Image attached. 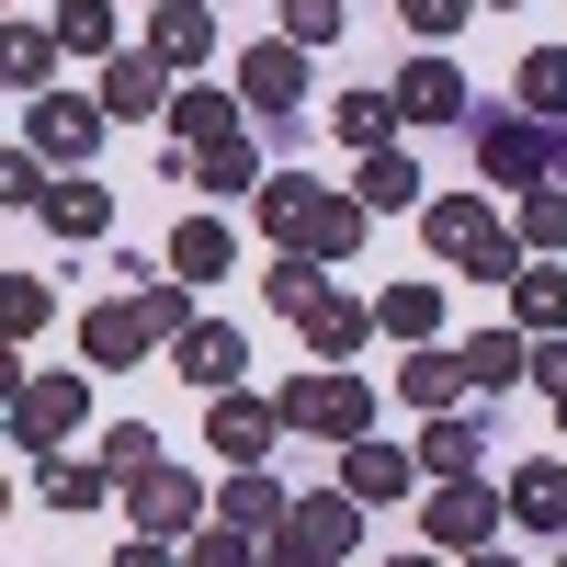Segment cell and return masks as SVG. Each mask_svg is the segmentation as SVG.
<instances>
[{
    "label": "cell",
    "instance_id": "277c9868",
    "mask_svg": "<svg viewBox=\"0 0 567 567\" xmlns=\"http://www.w3.org/2000/svg\"><path fill=\"white\" fill-rule=\"evenodd\" d=\"M556 136H567V125H545V114H523V103L465 114V148H477V171L499 182V194H534V182L556 171Z\"/></svg>",
    "mask_w": 567,
    "mask_h": 567
},
{
    "label": "cell",
    "instance_id": "f1b7e54d",
    "mask_svg": "<svg viewBox=\"0 0 567 567\" xmlns=\"http://www.w3.org/2000/svg\"><path fill=\"white\" fill-rule=\"evenodd\" d=\"M398 398H409V409H454V398H465V352H443V341H420V352L398 363Z\"/></svg>",
    "mask_w": 567,
    "mask_h": 567
},
{
    "label": "cell",
    "instance_id": "9a60e30c",
    "mask_svg": "<svg viewBox=\"0 0 567 567\" xmlns=\"http://www.w3.org/2000/svg\"><path fill=\"white\" fill-rule=\"evenodd\" d=\"M171 374H182V386H239V374H250V341H239V329H227V318H194V329H182V341H171Z\"/></svg>",
    "mask_w": 567,
    "mask_h": 567
},
{
    "label": "cell",
    "instance_id": "1f68e13d",
    "mask_svg": "<svg viewBox=\"0 0 567 567\" xmlns=\"http://www.w3.org/2000/svg\"><path fill=\"white\" fill-rule=\"evenodd\" d=\"M329 125H341V148H398V91H341Z\"/></svg>",
    "mask_w": 567,
    "mask_h": 567
},
{
    "label": "cell",
    "instance_id": "681fc988",
    "mask_svg": "<svg viewBox=\"0 0 567 567\" xmlns=\"http://www.w3.org/2000/svg\"><path fill=\"white\" fill-rule=\"evenodd\" d=\"M556 420H567V398H556Z\"/></svg>",
    "mask_w": 567,
    "mask_h": 567
},
{
    "label": "cell",
    "instance_id": "83f0119b",
    "mask_svg": "<svg viewBox=\"0 0 567 567\" xmlns=\"http://www.w3.org/2000/svg\"><path fill=\"white\" fill-rule=\"evenodd\" d=\"M284 511H296V499H284V488L261 477V465H227V499H216V523H239V534H284Z\"/></svg>",
    "mask_w": 567,
    "mask_h": 567
},
{
    "label": "cell",
    "instance_id": "b9f144b4",
    "mask_svg": "<svg viewBox=\"0 0 567 567\" xmlns=\"http://www.w3.org/2000/svg\"><path fill=\"white\" fill-rule=\"evenodd\" d=\"M465 12H477V0H398V23H409V34H454Z\"/></svg>",
    "mask_w": 567,
    "mask_h": 567
},
{
    "label": "cell",
    "instance_id": "ab89813d",
    "mask_svg": "<svg viewBox=\"0 0 567 567\" xmlns=\"http://www.w3.org/2000/svg\"><path fill=\"white\" fill-rule=\"evenodd\" d=\"M341 34V0H284V45H329Z\"/></svg>",
    "mask_w": 567,
    "mask_h": 567
},
{
    "label": "cell",
    "instance_id": "d4e9b609",
    "mask_svg": "<svg viewBox=\"0 0 567 567\" xmlns=\"http://www.w3.org/2000/svg\"><path fill=\"white\" fill-rule=\"evenodd\" d=\"M374 329H386L398 352L443 341V284H386V296H374Z\"/></svg>",
    "mask_w": 567,
    "mask_h": 567
},
{
    "label": "cell",
    "instance_id": "4fadbf2b",
    "mask_svg": "<svg viewBox=\"0 0 567 567\" xmlns=\"http://www.w3.org/2000/svg\"><path fill=\"white\" fill-rule=\"evenodd\" d=\"M182 182H194V194H216V205H239V194H261V136L250 125H227V136H205V148H182Z\"/></svg>",
    "mask_w": 567,
    "mask_h": 567
},
{
    "label": "cell",
    "instance_id": "7dc6e473",
    "mask_svg": "<svg viewBox=\"0 0 567 567\" xmlns=\"http://www.w3.org/2000/svg\"><path fill=\"white\" fill-rule=\"evenodd\" d=\"M386 567H443V556H420V545H409V556H386Z\"/></svg>",
    "mask_w": 567,
    "mask_h": 567
},
{
    "label": "cell",
    "instance_id": "ee69618b",
    "mask_svg": "<svg viewBox=\"0 0 567 567\" xmlns=\"http://www.w3.org/2000/svg\"><path fill=\"white\" fill-rule=\"evenodd\" d=\"M534 386H545V398H567V329H556V341H534Z\"/></svg>",
    "mask_w": 567,
    "mask_h": 567
},
{
    "label": "cell",
    "instance_id": "816d5d0a",
    "mask_svg": "<svg viewBox=\"0 0 567 567\" xmlns=\"http://www.w3.org/2000/svg\"><path fill=\"white\" fill-rule=\"evenodd\" d=\"M556 567H567V556H556Z\"/></svg>",
    "mask_w": 567,
    "mask_h": 567
},
{
    "label": "cell",
    "instance_id": "c3c4849f",
    "mask_svg": "<svg viewBox=\"0 0 567 567\" xmlns=\"http://www.w3.org/2000/svg\"><path fill=\"white\" fill-rule=\"evenodd\" d=\"M556 182H567V136H556Z\"/></svg>",
    "mask_w": 567,
    "mask_h": 567
},
{
    "label": "cell",
    "instance_id": "44dd1931",
    "mask_svg": "<svg viewBox=\"0 0 567 567\" xmlns=\"http://www.w3.org/2000/svg\"><path fill=\"white\" fill-rule=\"evenodd\" d=\"M409 477H420V454L374 443V432H363V443H341V488H352L363 511H374V499H409Z\"/></svg>",
    "mask_w": 567,
    "mask_h": 567
},
{
    "label": "cell",
    "instance_id": "60d3db41",
    "mask_svg": "<svg viewBox=\"0 0 567 567\" xmlns=\"http://www.w3.org/2000/svg\"><path fill=\"white\" fill-rule=\"evenodd\" d=\"M0 205H23V216L45 205V159H34V148H12V159H0Z\"/></svg>",
    "mask_w": 567,
    "mask_h": 567
},
{
    "label": "cell",
    "instance_id": "8fae6325",
    "mask_svg": "<svg viewBox=\"0 0 567 567\" xmlns=\"http://www.w3.org/2000/svg\"><path fill=\"white\" fill-rule=\"evenodd\" d=\"M103 103H80V91H34V103H23V148L34 159H58V171H80L91 148H103Z\"/></svg>",
    "mask_w": 567,
    "mask_h": 567
},
{
    "label": "cell",
    "instance_id": "ac0fdd59",
    "mask_svg": "<svg viewBox=\"0 0 567 567\" xmlns=\"http://www.w3.org/2000/svg\"><path fill=\"white\" fill-rule=\"evenodd\" d=\"M398 114H409V125H465V114H477V91H465L454 58H420V69L398 80Z\"/></svg>",
    "mask_w": 567,
    "mask_h": 567
},
{
    "label": "cell",
    "instance_id": "9c48e42d",
    "mask_svg": "<svg viewBox=\"0 0 567 567\" xmlns=\"http://www.w3.org/2000/svg\"><path fill=\"white\" fill-rule=\"evenodd\" d=\"M91 409V374H12V443L23 454H58Z\"/></svg>",
    "mask_w": 567,
    "mask_h": 567
},
{
    "label": "cell",
    "instance_id": "bcb514c9",
    "mask_svg": "<svg viewBox=\"0 0 567 567\" xmlns=\"http://www.w3.org/2000/svg\"><path fill=\"white\" fill-rule=\"evenodd\" d=\"M465 567H523V556H499V545H477V556H465Z\"/></svg>",
    "mask_w": 567,
    "mask_h": 567
},
{
    "label": "cell",
    "instance_id": "3957f363",
    "mask_svg": "<svg viewBox=\"0 0 567 567\" xmlns=\"http://www.w3.org/2000/svg\"><path fill=\"white\" fill-rule=\"evenodd\" d=\"M261 284H272V307L307 329V352H318V363H352V352L374 341V307H352L341 284H329V272L307 261V250H284V261H272Z\"/></svg>",
    "mask_w": 567,
    "mask_h": 567
},
{
    "label": "cell",
    "instance_id": "ba28073f",
    "mask_svg": "<svg viewBox=\"0 0 567 567\" xmlns=\"http://www.w3.org/2000/svg\"><path fill=\"white\" fill-rule=\"evenodd\" d=\"M499 523H511V488H488V477H432V499H420V545H465L477 556Z\"/></svg>",
    "mask_w": 567,
    "mask_h": 567
},
{
    "label": "cell",
    "instance_id": "ffe728a7",
    "mask_svg": "<svg viewBox=\"0 0 567 567\" xmlns=\"http://www.w3.org/2000/svg\"><path fill=\"white\" fill-rule=\"evenodd\" d=\"M511 523H523V534H567V454L511 465Z\"/></svg>",
    "mask_w": 567,
    "mask_h": 567
},
{
    "label": "cell",
    "instance_id": "52a82bcc",
    "mask_svg": "<svg viewBox=\"0 0 567 567\" xmlns=\"http://www.w3.org/2000/svg\"><path fill=\"white\" fill-rule=\"evenodd\" d=\"M352 545H363V499H352V488H318V499H296V511H284L272 567H341Z\"/></svg>",
    "mask_w": 567,
    "mask_h": 567
},
{
    "label": "cell",
    "instance_id": "484cf974",
    "mask_svg": "<svg viewBox=\"0 0 567 567\" xmlns=\"http://www.w3.org/2000/svg\"><path fill=\"white\" fill-rule=\"evenodd\" d=\"M45 227H58V239H103V227H114V194H103V182H80V171H58V182H45Z\"/></svg>",
    "mask_w": 567,
    "mask_h": 567
},
{
    "label": "cell",
    "instance_id": "4dcf8cb0",
    "mask_svg": "<svg viewBox=\"0 0 567 567\" xmlns=\"http://www.w3.org/2000/svg\"><path fill=\"white\" fill-rule=\"evenodd\" d=\"M352 194H363L374 216H398V205H420V159H409V148H363V171H352Z\"/></svg>",
    "mask_w": 567,
    "mask_h": 567
},
{
    "label": "cell",
    "instance_id": "8d00e7d4",
    "mask_svg": "<svg viewBox=\"0 0 567 567\" xmlns=\"http://www.w3.org/2000/svg\"><path fill=\"white\" fill-rule=\"evenodd\" d=\"M58 45L69 58H114V0H58Z\"/></svg>",
    "mask_w": 567,
    "mask_h": 567
},
{
    "label": "cell",
    "instance_id": "d6986e66",
    "mask_svg": "<svg viewBox=\"0 0 567 567\" xmlns=\"http://www.w3.org/2000/svg\"><path fill=\"white\" fill-rule=\"evenodd\" d=\"M465 386H477V398L534 386V329H477V341H465Z\"/></svg>",
    "mask_w": 567,
    "mask_h": 567
},
{
    "label": "cell",
    "instance_id": "7c38bea8",
    "mask_svg": "<svg viewBox=\"0 0 567 567\" xmlns=\"http://www.w3.org/2000/svg\"><path fill=\"white\" fill-rule=\"evenodd\" d=\"M239 103L261 114V125H296L307 114V45H250V58H239Z\"/></svg>",
    "mask_w": 567,
    "mask_h": 567
},
{
    "label": "cell",
    "instance_id": "4316f807",
    "mask_svg": "<svg viewBox=\"0 0 567 567\" xmlns=\"http://www.w3.org/2000/svg\"><path fill=\"white\" fill-rule=\"evenodd\" d=\"M0 80H12L23 103L58 91V23H12V34H0Z\"/></svg>",
    "mask_w": 567,
    "mask_h": 567
},
{
    "label": "cell",
    "instance_id": "5bb4252c",
    "mask_svg": "<svg viewBox=\"0 0 567 567\" xmlns=\"http://www.w3.org/2000/svg\"><path fill=\"white\" fill-rule=\"evenodd\" d=\"M272 432H284V409H272V398H250V386H216V398H205V443H216L227 465H261Z\"/></svg>",
    "mask_w": 567,
    "mask_h": 567
},
{
    "label": "cell",
    "instance_id": "30bf717a",
    "mask_svg": "<svg viewBox=\"0 0 567 567\" xmlns=\"http://www.w3.org/2000/svg\"><path fill=\"white\" fill-rule=\"evenodd\" d=\"M182 103V69L159 58V45H114V58H103V114L114 125H159Z\"/></svg>",
    "mask_w": 567,
    "mask_h": 567
},
{
    "label": "cell",
    "instance_id": "d6a6232c",
    "mask_svg": "<svg viewBox=\"0 0 567 567\" xmlns=\"http://www.w3.org/2000/svg\"><path fill=\"white\" fill-rule=\"evenodd\" d=\"M511 227H523L534 261H556V250H567V182H534V194L511 205Z\"/></svg>",
    "mask_w": 567,
    "mask_h": 567
},
{
    "label": "cell",
    "instance_id": "f546056e",
    "mask_svg": "<svg viewBox=\"0 0 567 567\" xmlns=\"http://www.w3.org/2000/svg\"><path fill=\"white\" fill-rule=\"evenodd\" d=\"M511 329H534V341L567 329V272L556 261H523V284H511Z\"/></svg>",
    "mask_w": 567,
    "mask_h": 567
},
{
    "label": "cell",
    "instance_id": "7bdbcfd3",
    "mask_svg": "<svg viewBox=\"0 0 567 567\" xmlns=\"http://www.w3.org/2000/svg\"><path fill=\"white\" fill-rule=\"evenodd\" d=\"M159 454V432H148V420H125V432H103V465H114V477H125V465H148Z\"/></svg>",
    "mask_w": 567,
    "mask_h": 567
},
{
    "label": "cell",
    "instance_id": "f907efd6",
    "mask_svg": "<svg viewBox=\"0 0 567 567\" xmlns=\"http://www.w3.org/2000/svg\"><path fill=\"white\" fill-rule=\"evenodd\" d=\"M499 12H511V0H499Z\"/></svg>",
    "mask_w": 567,
    "mask_h": 567
},
{
    "label": "cell",
    "instance_id": "2e32d148",
    "mask_svg": "<svg viewBox=\"0 0 567 567\" xmlns=\"http://www.w3.org/2000/svg\"><path fill=\"white\" fill-rule=\"evenodd\" d=\"M80 352H91V374H136V352H159V329L136 318V296H114L80 318Z\"/></svg>",
    "mask_w": 567,
    "mask_h": 567
},
{
    "label": "cell",
    "instance_id": "836d02e7",
    "mask_svg": "<svg viewBox=\"0 0 567 567\" xmlns=\"http://www.w3.org/2000/svg\"><path fill=\"white\" fill-rule=\"evenodd\" d=\"M136 318H148V329H159V352H171V341H182V329H194V284H182V272L159 261L148 284H136Z\"/></svg>",
    "mask_w": 567,
    "mask_h": 567
},
{
    "label": "cell",
    "instance_id": "603a6c76",
    "mask_svg": "<svg viewBox=\"0 0 567 567\" xmlns=\"http://www.w3.org/2000/svg\"><path fill=\"white\" fill-rule=\"evenodd\" d=\"M34 488H45V511H103V499H125L114 465H80V454H34Z\"/></svg>",
    "mask_w": 567,
    "mask_h": 567
},
{
    "label": "cell",
    "instance_id": "7a4b0ae2",
    "mask_svg": "<svg viewBox=\"0 0 567 567\" xmlns=\"http://www.w3.org/2000/svg\"><path fill=\"white\" fill-rule=\"evenodd\" d=\"M420 239H432L454 272H477V284H499V296H511V284H523V227H499V205L488 194H432V205H420Z\"/></svg>",
    "mask_w": 567,
    "mask_h": 567
},
{
    "label": "cell",
    "instance_id": "6da1fadb",
    "mask_svg": "<svg viewBox=\"0 0 567 567\" xmlns=\"http://www.w3.org/2000/svg\"><path fill=\"white\" fill-rule=\"evenodd\" d=\"M250 205H261V227H272V250H307V261H352L363 227H374L363 194H341V182H307V171H272Z\"/></svg>",
    "mask_w": 567,
    "mask_h": 567
},
{
    "label": "cell",
    "instance_id": "f6af8a7d",
    "mask_svg": "<svg viewBox=\"0 0 567 567\" xmlns=\"http://www.w3.org/2000/svg\"><path fill=\"white\" fill-rule=\"evenodd\" d=\"M114 567H194V556H171V534H136V545H114Z\"/></svg>",
    "mask_w": 567,
    "mask_h": 567
},
{
    "label": "cell",
    "instance_id": "5b68a950",
    "mask_svg": "<svg viewBox=\"0 0 567 567\" xmlns=\"http://www.w3.org/2000/svg\"><path fill=\"white\" fill-rule=\"evenodd\" d=\"M272 409H284V432H318V443H363V432H374V386H363V374H341V363L296 374Z\"/></svg>",
    "mask_w": 567,
    "mask_h": 567
},
{
    "label": "cell",
    "instance_id": "7402d4cb",
    "mask_svg": "<svg viewBox=\"0 0 567 567\" xmlns=\"http://www.w3.org/2000/svg\"><path fill=\"white\" fill-rule=\"evenodd\" d=\"M148 45L171 69H205L216 58V12H205V0H148Z\"/></svg>",
    "mask_w": 567,
    "mask_h": 567
},
{
    "label": "cell",
    "instance_id": "e575fe53",
    "mask_svg": "<svg viewBox=\"0 0 567 567\" xmlns=\"http://www.w3.org/2000/svg\"><path fill=\"white\" fill-rule=\"evenodd\" d=\"M523 114H545V125H567V45H534L523 58V91H511Z\"/></svg>",
    "mask_w": 567,
    "mask_h": 567
},
{
    "label": "cell",
    "instance_id": "74e56055",
    "mask_svg": "<svg viewBox=\"0 0 567 567\" xmlns=\"http://www.w3.org/2000/svg\"><path fill=\"white\" fill-rule=\"evenodd\" d=\"M45 318H58V296H45V272H0V329H12V341H34Z\"/></svg>",
    "mask_w": 567,
    "mask_h": 567
},
{
    "label": "cell",
    "instance_id": "e0dca14e",
    "mask_svg": "<svg viewBox=\"0 0 567 567\" xmlns=\"http://www.w3.org/2000/svg\"><path fill=\"white\" fill-rule=\"evenodd\" d=\"M159 261H171L182 284H227V272H239V227H227V216H182Z\"/></svg>",
    "mask_w": 567,
    "mask_h": 567
},
{
    "label": "cell",
    "instance_id": "d590c367",
    "mask_svg": "<svg viewBox=\"0 0 567 567\" xmlns=\"http://www.w3.org/2000/svg\"><path fill=\"white\" fill-rule=\"evenodd\" d=\"M227 125H250V114L227 103V91H205V80H194V91L171 103V136H182V148H205V136H227Z\"/></svg>",
    "mask_w": 567,
    "mask_h": 567
},
{
    "label": "cell",
    "instance_id": "f35d334b",
    "mask_svg": "<svg viewBox=\"0 0 567 567\" xmlns=\"http://www.w3.org/2000/svg\"><path fill=\"white\" fill-rule=\"evenodd\" d=\"M194 567H272V556H261V534H239V523H205V534H194Z\"/></svg>",
    "mask_w": 567,
    "mask_h": 567
},
{
    "label": "cell",
    "instance_id": "cb8c5ba5",
    "mask_svg": "<svg viewBox=\"0 0 567 567\" xmlns=\"http://www.w3.org/2000/svg\"><path fill=\"white\" fill-rule=\"evenodd\" d=\"M488 465V432L465 409H432V432H420V477H477Z\"/></svg>",
    "mask_w": 567,
    "mask_h": 567
},
{
    "label": "cell",
    "instance_id": "8992f818",
    "mask_svg": "<svg viewBox=\"0 0 567 567\" xmlns=\"http://www.w3.org/2000/svg\"><path fill=\"white\" fill-rule=\"evenodd\" d=\"M205 511H216V499H205L194 465H171V454L125 465V523H136V534H171V545H182V534H205Z\"/></svg>",
    "mask_w": 567,
    "mask_h": 567
}]
</instances>
